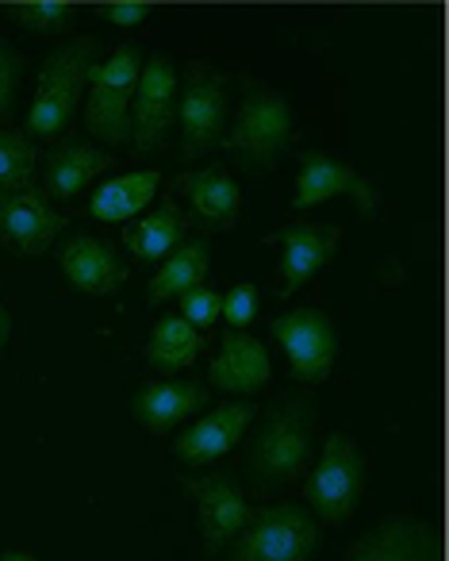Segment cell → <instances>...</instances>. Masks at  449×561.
I'll return each instance as SVG.
<instances>
[{
    "mask_svg": "<svg viewBox=\"0 0 449 561\" xmlns=\"http://www.w3.org/2000/svg\"><path fill=\"white\" fill-rule=\"evenodd\" d=\"M96 58H101V43L93 35L55 47L35 81V101L27 108V139H58L70 127Z\"/></svg>",
    "mask_w": 449,
    "mask_h": 561,
    "instance_id": "cell-1",
    "label": "cell"
},
{
    "mask_svg": "<svg viewBox=\"0 0 449 561\" xmlns=\"http://www.w3.org/2000/svg\"><path fill=\"white\" fill-rule=\"evenodd\" d=\"M292 142V108L277 89L265 85H246L239 112L231 119V131L223 135V147L234 162H242L246 170H277L280 158L288 154Z\"/></svg>",
    "mask_w": 449,
    "mask_h": 561,
    "instance_id": "cell-2",
    "label": "cell"
},
{
    "mask_svg": "<svg viewBox=\"0 0 449 561\" xmlns=\"http://www.w3.org/2000/svg\"><path fill=\"white\" fill-rule=\"evenodd\" d=\"M142 50L135 43L112 50L104 62L89 70V96H85V131L108 147L131 142V101L139 85Z\"/></svg>",
    "mask_w": 449,
    "mask_h": 561,
    "instance_id": "cell-3",
    "label": "cell"
},
{
    "mask_svg": "<svg viewBox=\"0 0 449 561\" xmlns=\"http://www.w3.org/2000/svg\"><path fill=\"white\" fill-rule=\"evenodd\" d=\"M311 427H315L311 400H288L265 415L257 427L254 450H250V469H254L262 489L288 484L300 477V469H308Z\"/></svg>",
    "mask_w": 449,
    "mask_h": 561,
    "instance_id": "cell-4",
    "label": "cell"
},
{
    "mask_svg": "<svg viewBox=\"0 0 449 561\" xmlns=\"http://www.w3.org/2000/svg\"><path fill=\"white\" fill-rule=\"evenodd\" d=\"M319 546V523L308 507L277 504L254 512L227 561H308Z\"/></svg>",
    "mask_w": 449,
    "mask_h": 561,
    "instance_id": "cell-5",
    "label": "cell"
},
{
    "mask_svg": "<svg viewBox=\"0 0 449 561\" xmlns=\"http://www.w3.org/2000/svg\"><path fill=\"white\" fill-rule=\"evenodd\" d=\"M181 158L193 162L216 150L227 135V81L211 66L193 62L177 93Z\"/></svg>",
    "mask_w": 449,
    "mask_h": 561,
    "instance_id": "cell-6",
    "label": "cell"
},
{
    "mask_svg": "<svg viewBox=\"0 0 449 561\" xmlns=\"http://www.w3.org/2000/svg\"><path fill=\"white\" fill-rule=\"evenodd\" d=\"M365 492V458L354 438L334 431L323 446V458L311 469L303 500L323 523H346Z\"/></svg>",
    "mask_w": 449,
    "mask_h": 561,
    "instance_id": "cell-7",
    "label": "cell"
},
{
    "mask_svg": "<svg viewBox=\"0 0 449 561\" xmlns=\"http://www.w3.org/2000/svg\"><path fill=\"white\" fill-rule=\"evenodd\" d=\"M177 66L165 55H150L139 70L131 101V147L139 154L165 147L173 124H177Z\"/></svg>",
    "mask_w": 449,
    "mask_h": 561,
    "instance_id": "cell-8",
    "label": "cell"
},
{
    "mask_svg": "<svg viewBox=\"0 0 449 561\" xmlns=\"http://www.w3.org/2000/svg\"><path fill=\"white\" fill-rule=\"evenodd\" d=\"M269 335L285 346L292 374L308 385H319L331 377L334 358H338V335L334 323L319 308H296L269 323Z\"/></svg>",
    "mask_w": 449,
    "mask_h": 561,
    "instance_id": "cell-9",
    "label": "cell"
},
{
    "mask_svg": "<svg viewBox=\"0 0 449 561\" xmlns=\"http://www.w3.org/2000/svg\"><path fill=\"white\" fill-rule=\"evenodd\" d=\"M181 484H185L188 496L196 500L204 550L208 553H219L227 542H234V538L246 530V523L254 519V507L246 504V496H242V489L234 484L231 473L185 477Z\"/></svg>",
    "mask_w": 449,
    "mask_h": 561,
    "instance_id": "cell-10",
    "label": "cell"
},
{
    "mask_svg": "<svg viewBox=\"0 0 449 561\" xmlns=\"http://www.w3.org/2000/svg\"><path fill=\"white\" fill-rule=\"evenodd\" d=\"M66 219L35 188H0V242L24 257H39L55 247Z\"/></svg>",
    "mask_w": 449,
    "mask_h": 561,
    "instance_id": "cell-11",
    "label": "cell"
},
{
    "mask_svg": "<svg viewBox=\"0 0 449 561\" xmlns=\"http://www.w3.org/2000/svg\"><path fill=\"white\" fill-rule=\"evenodd\" d=\"M334 196H349L365 216H372L380 204V193L372 181H365L354 165L338 162L331 154H311L300 158V173H296V196H292V208L303 211V208H315V204H326Z\"/></svg>",
    "mask_w": 449,
    "mask_h": 561,
    "instance_id": "cell-12",
    "label": "cell"
},
{
    "mask_svg": "<svg viewBox=\"0 0 449 561\" xmlns=\"http://www.w3.org/2000/svg\"><path fill=\"white\" fill-rule=\"evenodd\" d=\"M254 420H257V404H250V400H227L216 412L196 420L193 427L173 443V454H177V461H185V466L200 469V466H208V461L231 454L234 446L246 438Z\"/></svg>",
    "mask_w": 449,
    "mask_h": 561,
    "instance_id": "cell-13",
    "label": "cell"
},
{
    "mask_svg": "<svg viewBox=\"0 0 449 561\" xmlns=\"http://www.w3.org/2000/svg\"><path fill=\"white\" fill-rule=\"evenodd\" d=\"M58 265H62L70 289L85 293V297H108V293L124 289L127 262L116 254V247L93 239V234H73L58 247Z\"/></svg>",
    "mask_w": 449,
    "mask_h": 561,
    "instance_id": "cell-14",
    "label": "cell"
},
{
    "mask_svg": "<svg viewBox=\"0 0 449 561\" xmlns=\"http://www.w3.org/2000/svg\"><path fill=\"white\" fill-rule=\"evenodd\" d=\"M277 242L285 250L280 257V297H292L300 285H308L334 254H338L342 231L331 224H292L277 231Z\"/></svg>",
    "mask_w": 449,
    "mask_h": 561,
    "instance_id": "cell-15",
    "label": "cell"
},
{
    "mask_svg": "<svg viewBox=\"0 0 449 561\" xmlns=\"http://www.w3.org/2000/svg\"><path fill=\"white\" fill-rule=\"evenodd\" d=\"M346 561H438V538L423 519L392 515L349 546Z\"/></svg>",
    "mask_w": 449,
    "mask_h": 561,
    "instance_id": "cell-16",
    "label": "cell"
},
{
    "mask_svg": "<svg viewBox=\"0 0 449 561\" xmlns=\"http://www.w3.org/2000/svg\"><path fill=\"white\" fill-rule=\"evenodd\" d=\"M108 165H112V150L96 147V142H81V139L58 142L43 158V196L47 201H73Z\"/></svg>",
    "mask_w": 449,
    "mask_h": 561,
    "instance_id": "cell-17",
    "label": "cell"
},
{
    "mask_svg": "<svg viewBox=\"0 0 449 561\" xmlns=\"http://www.w3.org/2000/svg\"><path fill=\"white\" fill-rule=\"evenodd\" d=\"M173 188H181L188 196L196 219H204L211 231H231L239 224L242 193H239V181L223 165H200V170L177 173Z\"/></svg>",
    "mask_w": 449,
    "mask_h": 561,
    "instance_id": "cell-18",
    "label": "cell"
},
{
    "mask_svg": "<svg viewBox=\"0 0 449 561\" xmlns=\"http://www.w3.org/2000/svg\"><path fill=\"white\" fill-rule=\"evenodd\" d=\"M208 377L211 389L219 392H257L273 377L269 351L254 335H246V331H227Z\"/></svg>",
    "mask_w": 449,
    "mask_h": 561,
    "instance_id": "cell-19",
    "label": "cell"
},
{
    "mask_svg": "<svg viewBox=\"0 0 449 561\" xmlns=\"http://www.w3.org/2000/svg\"><path fill=\"white\" fill-rule=\"evenodd\" d=\"M208 404V385L204 381H150L135 397V420L150 435H170L181 420Z\"/></svg>",
    "mask_w": 449,
    "mask_h": 561,
    "instance_id": "cell-20",
    "label": "cell"
},
{
    "mask_svg": "<svg viewBox=\"0 0 449 561\" xmlns=\"http://www.w3.org/2000/svg\"><path fill=\"white\" fill-rule=\"evenodd\" d=\"M188 231V216L177 208V201H165L162 208L147 211L142 219L124 227V247L139 262H162L181 247V234Z\"/></svg>",
    "mask_w": 449,
    "mask_h": 561,
    "instance_id": "cell-21",
    "label": "cell"
},
{
    "mask_svg": "<svg viewBox=\"0 0 449 561\" xmlns=\"http://www.w3.org/2000/svg\"><path fill=\"white\" fill-rule=\"evenodd\" d=\"M158 185H162V173L158 170L112 178L93 193L89 211H93V219H101V224H124V219H135L150 201H154Z\"/></svg>",
    "mask_w": 449,
    "mask_h": 561,
    "instance_id": "cell-22",
    "label": "cell"
},
{
    "mask_svg": "<svg viewBox=\"0 0 449 561\" xmlns=\"http://www.w3.org/2000/svg\"><path fill=\"white\" fill-rule=\"evenodd\" d=\"M204 346H208L204 331H196L181 316H165V320L154 323V331L147 339V362L158 374H177V369H188L200 358Z\"/></svg>",
    "mask_w": 449,
    "mask_h": 561,
    "instance_id": "cell-23",
    "label": "cell"
},
{
    "mask_svg": "<svg viewBox=\"0 0 449 561\" xmlns=\"http://www.w3.org/2000/svg\"><path fill=\"white\" fill-rule=\"evenodd\" d=\"M208 270H211L208 242H204V239L181 242V247L165 257V265L158 270V277L150 280L147 300H150V305H165V300H173V297H181V293L204 285V280H208Z\"/></svg>",
    "mask_w": 449,
    "mask_h": 561,
    "instance_id": "cell-24",
    "label": "cell"
},
{
    "mask_svg": "<svg viewBox=\"0 0 449 561\" xmlns=\"http://www.w3.org/2000/svg\"><path fill=\"white\" fill-rule=\"evenodd\" d=\"M39 147L24 131H0V188H32Z\"/></svg>",
    "mask_w": 449,
    "mask_h": 561,
    "instance_id": "cell-25",
    "label": "cell"
},
{
    "mask_svg": "<svg viewBox=\"0 0 449 561\" xmlns=\"http://www.w3.org/2000/svg\"><path fill=\"white\" fill-rule=\"evenodd\" d=\"M0 12L24 32L55 35L70 27V20L78 16V4H70V0H27V4H0Z\"/></svg>",
    "mask_w": 449,
    "mask_h": 561,
    "instance_id": "cell-26",
    "label": "cell"
},
{
    "mask_svg": "<svg viewBox=\"0 0 449 561\" xmlns=\"http://www.w3.org/2000/svg\"><path fill=\"white\" fill-rule=\"evenodd\" d=\"M181 320L193 323L196 331H204L208 335L211 328L219 323V308H223V297H219L211 285H196V289L181 293Z\"/></svg>",
    "mask_w": 449,
    "mask_h": 561,
    "instance_id": "cell-27",
    "label": "cell"
},
{
    "mask_svg": "<svg viewBox=\"0 0 449 561\" xmlns=\"http://www.w3.org/2000/svg\"><path fill=\"white\" fill-rule=\"evenodd\" d=\"M20 78H24V58L0 39V119L12 116V104L20 93Z\"/></svg>",
    "mask_w": 449,
    "mask_h": 561,
    "instance_id": "cell-28",
    "label": "cell"
},
{
    "mask_svg": "<svg viewBox=\"0 0 449 561\" xmlns=\"http://www.w3.org/2000/svg\"><path fill=\"white\" fill-rule=\"evenodd\" d=\"M257 316V289L254 285H234L223 297V308H219V320L231 323V331H246Z\"/></svg>",
    "mask_w": 449,
    "mask_h": 561,
    "instance_id": "cell-29",
    "label": "cell"
},
{
    "mask_svg": "<svg viewBox=\"0 0 449 561\" xmlns=\"http://www.w3.org/2000/svg\"><path fill=\"white\" fill-rule=\"evenodd\" d=\"M150 12H154V9H150L147 0H116V4H96V16L108 20V24H116V27L142 24Z\"/></svg>",
    "mask_w": 449,
    "mask_h": 561,
    "instance_id": "cell-30",
    "label": "cell"
},
{
    "mask_svg": "<svg viewBox=\"0 0 449 561\" xmlns=\"http://www.w3.org/2000/svg\"><path fill=\"white\" fill-rule=\"evenodd\" d=\"M9 331H12V316L4 312V305H0V351H4V343H9Z\"/></svg>",
    "mask_w": 449,
    "mask_h": 561,
    "instance_id": "cell-31",
    "label": "cell"
},
{
    "mask_svg": "<svg viewBox=\"0 0 449 561\" xmlns=\"http://www.w3.org/2000/svg\"><path fill=\"white\" fill-rule=\"evenodd\" d=\"M0 561H35L32 553H20V550H12V553H4Z\"/></svg>",
    "mask_w": 449,
    "mask_h": 561,
    "instance_id": "cell-32",
    "label": "cell"
}]
</instances>
